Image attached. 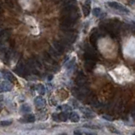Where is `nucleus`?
<instances>
[{"label": "nucleus", "mask_w": 135, "mask_h": 135, "mask_svg": "<svg viewBox=\"0 0 135 135\" xmlns=\"http://www.w3.org/2000/svg\"><path fill=\"white\" fill-rule=\"evenodd\" d=\"M63 30V35H64L66 41H69L70 43L75 42L77 36H78L77 32H75V31L71 29H66V30Z\"/></svg>", "instance_id": "1"}, {"label": "nucleus", "mask_w": 135, "mask_h": 135, "mask_svg": "<svg viewBox=\"0 0 135 135\" xmlns=\"http://www.w3.org/2000/svg\"><path fill=\"white\" fill-rule=\"evenodd\" d=\"M84 57L85 60H95V61L97 60V54L95 52V48L92 49L89 46H86V47H85V52Z\"/></svg>", "instance_id": "2"}, {"label": "nucleus", "mask_w": 135, "mask_h": 135, "mask_svg": "<svg viewBox=\"0 0 135 135\" xmlns=\"http://www.w3.org/2000/svg\"><path fill=\"white\" fill-rule=\"evenodd\" d=\"M107 5L110 6L112 9L118 10V11H120V12H123V13H126V14H128L129 13V10L128 9H127L123 5L120 4V3H116V2H110V3H107Z\"/></svg>", "instance_id": "3"}, {"label": "nucleus", "mask_w": 135, "mask_h": 135, "mask_svg": "<svg viewBox=\"0 0 135 135\" xmlns=\"http://www.w3.org/2000/svg\"><path fill=\"white\" fill-rule=\"evenodd\" d=\"M75 83L77 85H79V87H84L88 84V79H87L86 76H85L84 73H81L76 77Z\"/></svg>", "instance_id": "4"}, {"label": "nucleus", "mask_w": 135, "mask_h": 135, "mask_svg": "<svg viewBox=\"0 0 135 135\" xmlns=\"http://www.w3.org/2000/svg\"><path fill=\"white\" fill-rule=\"evenodd\" d=\"M99 37V32L97 29H94L92 30V32L90 34V44L93 46V47H97V40Z\"/></svg>", "instance_id": "5"}, {"label": "nucleus", "mask_w": 135, "mask_h": 135, "mask_svg": "<svg viewBox=\"0 0 135 135\" xmlns=\"http://www.w3.org/2000/svg\"><path fill=\"white\" fill-rule=\"evenodd\" d=\"M52 47H53V48L55 49V50H57L59 53L64 52L65 47H64V46H63V44L61 43V42H59L58 41H52Z\"/></svg>", "instance_id": "6"}, {"label": "nucleus", "mask_w": 135, "mask_h": 135, "mask_svg": "<svg viewBox=\"0 0 135 135\" xmlns=\"http://www.w3.org/2000/svg\"><path fill=\"white\" fill-rule=\"evenodd\" d=\"M15 72L18 74H20V75H24V73L26 72V68L23 62H20L18 63V65L16 66V69H15Z\"/></svg>", "instance_id": "7"}, {"label": "nucleus", "mask_w": 135, "mask_h": 135, "mask_svg": "<svg viewBox=\"0 0 135 135\" xmlns=\"http://www.w3.org/2000/svg\"><path fill=\"white\" fill-rule=\"evenodd\" d=\"M35 118L33 114H27L24 116L23 118L20 119V122H22V123H32L35 122Z\"/></svg>", "instance_id": "8"}, {"label": "nucleus", "mask_w": 135, "mask_h": 135, "mask_svg": "<svg viewBox=\"0 0 135 135\" xmlns=\"http://www.w3.org/2000/svg\"><path fill=\"white\" fill-rule=\"evenodd\" d=\"M2 73H3V76L4 79H6L8 81H10V82H15L16 81V78L15 77V75L12 73L9 72V71H5V70H3L2 71Z\"/></svg>", "instance_id": "9"}, {"label": "nucleus", "mask_w": 135, "mask_h": 135, "mask_svg": "<svg viewBox=\"0 0 135 135\" xmlns=\"http://www.w3.org/2000/svg\"><path fill=\"white\" fill-rule=\"evenodd\" d=\"M9 82H7V81H3V82L1 83V86H0L1 92H7V91H11L12 90L13 85Z\"/></svg>", "instance_id": "10"}, {"label": "nucleus", "mask_w": 135, "mask_h": 135, "mask_svg": "<svg viewBox=\"0 0 135 135\" xmlns=\"http://www.w3.org/2000/svg\"><path fill=\"white\" fill-rule=\"evenodd\" d=\"M34 102H35V106H36L38 109L43 108L46 106V101L41 96H38V97L35 98Z\"/></svg>", "instance_id": "11"}, {"label": "nucleus", "mask_w": 135, "mask_h": 135, "mask_svg": "<svg viewBox=\"0 0 135 135\" xmlns=\"http://www.w3.org/2000/svg\"><path fill=\"white\" fill-rule=\"evenodd\" d=\"M83 14L85 17H87L90 13V0H86V2L83 5Z\"/></svg>", "instance_id": "12"}, {"label": "nucleus", "mask_w": 135, "mask_h": 135, "mask_svg": "<svg viewBox=\"0 0 135 135\" xmlns=\"http://www.w3.org/2000/svg\"><path fill=\"white\" fill-rule=\"evenodd\" d=\"M95 60H85L84 67L87 70L91 71L95 68Z\"/></svg>", "instance_id": "13"}, {"label": "nucleus", "mask_w": 135, "mask_h": 135, "mask_svg": "<svg viewBox=\"0 0 135 135\" xmlns=\"http://www.w3.org/2000/svg\"><path fill=\"white\" fill-rule=\"evenodd\" d=\"M69 119L71 122H79V114H78L77 112H72L71 114L69 115Z\"/></svg>", "instance_id": "14"}, {"label": "nucleus", "mask_w": 135, "mask_h": 135, "mask_svg": "<svg viewBox=\"0 0 135 135\" xmlns=\"http://www.w3.org/2000/svg\"><path fill=\"white\" fill-rule=\"evenodd\" d=\"M58 116V120L62 121V122H66V121L68 120V118H69L66 112H61Z\"/></svg>", "instance_id": "15"}, {"label": "nucleus", "mask_w": 135, "mask_h": 135, "mask_svg": "<svg viewBox=\"0 0 135 135\" xmlns=\"http://www.w3.org/2000/svg\"><path fill=\"white\" fill-rule=\"evenodd\" d=\"M31 111V107L30 106V105L28 104H24L21 106V112H29Z\"/></svg>", "instance_id": "16"}, {"label": "nucleus", "mask_w": 135, "mask_h": 135, "mask_svg": "<svg viewBox=\"0 0 135 135\" xmlns=\"http://www.w3.org/2000/svg\"><path fill=\"white\" fill-rule=\"evenodd\" d=\"M37 91H38V93L40 94L41 95H43L45 94V87L42 84H38Z\"/></svg>", "instance_id": "17"}, {"label": "nucleus", "mask_w": 135, "mask_h": 135, "mask_svg": "<svg viewBox=\"0 0 135 135\" xmlns=\"http://www.w3.org/2000/svg\"><path fill=\"white\" fill-rule=\"evenodd\" d=\"M1 126L2 127H5V126H9V125H11L12 124V121H10V120H7V121H2L1 122Z\"/></svg>", "instance_id": "18"}, {"label": "nucleus", "mask_w": 135, "mask_h": 135, "mask_svg": "<svg viewBox=\"0 0 135 135\" xmlns=\"http://www.w3.org/2000/svg\"><path fill=\"white\" fill-rule=\"evenodd\" d=\"M101 10L100 8H95L93 10V15L95 16H99L101 15Z\"/></svg>", "instance_id": "19"}, {"label": "nucleus", "mask_w": 135, "mask_h": 135, "mask_svg": "<svg viewBox=\"0 0 135 135\" xmlns=\"http://www.w3.org/2000/svg\"><path fill=\"white\" fill-rule=\"evenodd\" d=\"M45 58H46V60H47V61L48 62V63H52V58L50 57V55L48 54V53H45Z\"/></svg>", "instance_id": "20"}, {"label": "nucleus", "mask_w": 135, "mask_h": 135, "mask_svg": "<svg viewBox=\"0 0 135 135\" xmlns=\"http://www.w3.org/2000/svg\"><path fill=\"white\" fill-rule=\"evenodd\" d=\"M84 127H88V128H92V129H95V128H100L99 126H95V125H84Z\"/></svg>", "instance_id": "21"}, {"label": "nucleus", "mask_w": 135, "mask_h": 135, "mask_svg": "<svg viewBox=\"0 0 135 135\" xmlns=\"http://www.w3.org/2000/svg\"><path fill=\"white\" fill-rule=\"evenodd\" d=\"M6 3L8 4L9 7H11V8H13L14 7V3L12 2V0H6Z\"/></svg>", "instance_id": "22"}, {"label": "nucleus", "mask_w": 135, "mask_h": 135, "mask_svg": "<svg viewBox=\"0 0 135 135\" xmlns=\"http://www.w3.org/2000/svg\"><path fill=\"white\" fill-rule=\"evenodd\" d=\"M74 61H75V59H72V60H71V61L69 63V64H67V68H69H69H71V67H72V65L73 64V62Z\"/></svg>", "instance_id": "23"}, {"label": "nucleus", "mask_w": 135, "mask_h": 135, "mask_svg": "<svg viewBox=\"0 0 135 135\" xmlns=\"http://www.w3.org/2000/svg\"><path fill=\"white\" fill-rule=\"evenodd\" d=\"M73 133L74 134H83V132H81V131L79 129H76V130L73 131Z\"/></svg>", "instance_id": "24"}, {"label": "nucleus", "mask_w": 135, "mask_h": 135, "mask_svg": "<svg viewBox=\"0 0 135 135\" xmlns=\"http://www.w3.org/2000/svg\"><path fill=\"white\" fill-rule=\"evenodd\" d=\"M103 118H104L105 119H106V120H109V121H112V118H110V116H103Z\"/></svg>", "instance_id": "25"}, {"label": "nucleus", "mask_w": 135, "mask_h": 135, "mask_svg": "<svg viewBox=\"0 0 135 135\" xmlns=\"http://www.w3.org/2000/svg\"><path fill=\"white\" fill-rule=\"evenodd\" d=\"M132 30H133V32L135 34V24L134 23L133 24V26H132Z\"/></svg>", "instance_id": "26"}, {"label": "nucleus", "mask_w": 135, "mask_h": 135, "mask_svg": "<svg viewBox=\"0 0 135 135\" xmlns=\"http://www.w3.org/2000/svg\"><path fill=\"white\" fill-rule=\"evenodd\" d=\"M128 2L129 3H131V4H132V3H135V0H128Z\"/></svg>", "instance_id": "27"}, {"label": "nucleus", "mask_w": 135, "mask_h": 135, "mask_svg": "<svg viewBox=\"0 0 135 135\" xmlns=\"http://www.w3.org/2000/svg\"><path fill=\"white\" fill-rule=\"evenodd\" d=\"M133 116H135V108L133 109Z\"/></svg>", "instance_id": "28"}]
</instances>
